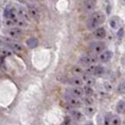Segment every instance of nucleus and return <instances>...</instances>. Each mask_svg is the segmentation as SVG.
<instances>
[{
	"mask_svg": "<svg viewBox=\"0 0 125 125\" xmlns=\"http://www.w3.org/2000/svg\"><path fill=\"white\" fill-rule=\"evenodd\" d=\"M7 47L10 48L11 50H13L14 52H17V53H21V52L24 51V47L20 43H17L15 42H11L10 43H9L7 45Z\"/></svg>",
	"mask_w": 125,
	"mask_h": 125,
	"instance_id": "obj_14",
	"label": "nucleus"
},
{
	"mask_svg": "<svg viewBox=\"0 0 125 125\" xmlns=\"http://www.w3.org/2000/svg\"><path fill=\"white\" fill-rule=\"evenodd\" d=\"M111 120H112V115L110 113H107L104 116V125H111Z\"/></svg>",
	"mask_w": 125,
	"mask_h": 125,
	"instance_id": "obj_23",
	"label": "nucleus"
},
{
	"mask_svg": "<svg viewBox=\"0 0 125 125\" xmlns=\"http://www.w3.org/2000/svg\"><path fill=\"white\" fill-rule=\"evenodd\" d=\"M95 70H96V66L95 65H90V66H88V68L86 70V73L90 75H94Z\"/></svg>",
	"mask_w": 125,
	"mask_h": 125,
	"instance_id": "obj_28",
	"label": "nucleus"
},
{
	"mask_svg": "<svg viewBox=\"0 0 125 125\" xmlns=\"http://www.w3.org/2000/svg\"><path fill=\"white\" fill-rule=\"evenodd\" d=\"M71 115H72V117H73L75 120H80V119H82V118H83L82 113L79 112V111H77V110H72V111H71Z\"/></svg>",
	"mask_w": 125,
	"mask_h": 125,
	"instance_id": "obj_20",
	"label": "nucleus"
},
{
	"mask_svg": "<svg viewBox=\"0 0 125 125\" xmlns=\"http://www.w3.org/2000/svg\"><path fill=\"white\" fill-rule=\"evenodd\" d=\"M121 3H122V4H125V0H121Z\"/></svg>",
	"mask_w": 125,
	"mask_h": 125,
	"instance_id": "obj_34",
	"label": "nucleus"
},
{
	"mask_svg": "<svg viewBox=\"0 0 125 125\" xmlns=\"http://www.w3.org/2000/svg\"><path fill=\"white\" fill-rule=\"evenodd\" d=\"M73 73L76 76H79V75L84 74V70L82 69L80 66H74V67L73 68Z\"/></svg>",
	"mask_w": 125,
	"mask_h": 125,
	"instance_id": "obj_22",
	"label": "nucleus"
},
{
	"mask_svg": "<svg viewBox=\"0 0 125 125\" xmlns=\"http://www.w3.org/2000/svg\"><path fill=\"white\" fill-rule=\"evenodd\" d=\"M5 25L6 26H10V27H11L13 25H16V18L15 19H12V18H7L6 21H5Z\"/></svg>",
	"mask_w": 125,
	"mask_h": 125,
	"instance_id": "obj_24",
	"label": "nucleus"
},
{
	"mask_svg": "<svg viewBox=\"0 0 125 125\" xmlns=\"http://www.w3.org/2000/svg\"><path fill=\"white\" fill-rule=\"evenodd\" d=\"M1 54H2V56H10L12 55L11 51L10 50L9 47H8V48H3V49L1 50Z\"/></svg>",
	"mask_w": 125,
	"mask_h": 125,
	"instance_id": "obj_30",
	"label": "nucleus"
},
{
	"mask_svg": "<svg viewBox=\"0 0 125 125\" xmlns=\"http://www.w3.org/2000/svg\"><path fill=\"white\" fill-rule=\"evenodd\" d=\"M84 103H85V104L88 106V105H92L94 103V100L92 98H90V96H87L85 99H84Z\"/></svg>",
	"mask_w": 125,
	"mask_h": 125,
	"instance_id": "obj_31",
	"label": "nucleus"
},
{
	"mask_svg": "<svg viewBox=\"0 0 125 125\" xmlns=\"http://www.w3.org/2000/svg\"><path fill=\"white\" fill-rule=\"evenodd\" d=\"M109 24L111 25V27L114 28V29H117L119 25V19L118 17H112L110 19V22Z\"/></svg>",
	"mask_w": 125,
	"mask_h": 125,
	"instance_id": "obj_18",
	"label": "nucleus"
},
{
	"mask_svg": "<svg viewBox=\"0 0 125 125\" xmlns=\"http://www.w3.org/2000/svg\"><path fill=\"white\" fill-rule=\"evenodd\" d=\"M112 56H113L112 51L104 50V52H102L101 54H99L98 58H99V61H101V62L103 63H105V62H108L112 58Z\"/></svg>",
	"mask_w": 125,
	"mask_h": 125,
	"instance_id": "obj_7",
	"label": "nucleus"
},
{
	"mask_svg": "<svg viewBox=\"0 0 125 125\" xmlns=\"http://www.w3.org/2000/svg\"><path fill=\"white\" fill-rule=\"evenodd\" d=\"M69 83L72 86H74V87H82L84 84V81L79 76H75V77H73L70 79Z\"/></svg>",
	"mask_w": 125,
	"mask_h": 125,
	"instance_id": "obj_15",
	"label": "nucleus"
},
{
	"mask_svg": "<svg viewBox=\"0 0 125 125\" xmlns=\"http://www.w3.org/2000/svg\"><path fill=\"white\" fill-rule=\"evenodd\" d=\"M104 73V68L102 67V66H96V70H95V73L94 75H97V76H101Z\"/></svg>",
	"mask_w": 125,
	"mask_h": 125,
	"instance_id": "obj_25",
	"label": "nucleus"
},
{
	"mask_svg": "<svg viewBox=\"0 0 125 125\" xmlns=\"http://www.w3.org/2000/svg\"><path fill=\"white\" fill-rule=\"evenodd\" d=\"M27 10H28V13H29V16H30L32 19H34V20H36V21L40 19V17H41V12H40L39 9H38L36 6H34V5H29Z\"/></svg>",
	"mask_w": 125,
	"mask_h": 125,
	"instance_id": "obj_4",
	"label": "nucleus"
},
{
	"mask_svg": "<svg viewBox=\"0 0 125 125\" xmlns=\"http://www.w3.org/2000/svg\"><path fill=\"white\" fill-rule=\"evenodd\" d=\"M104 88L106 89L107 91H110V90H112L113 87L110 83H104Z\"/></svg>",
	"mask_w": 125,
	"mask_h": 125,
	"instance_id": "obj_32",
	"label": "nucleus"
},
{
	"mask_svg": "<svg viewBox=\"0 0 125 125\" xmlns=\"http://www.w3.org/2000/svg\"><path fill=\"white\" fill-rule=\"evenodd\" d=\"M27 22L25 19L23 18H16V25L18 27H26L27 26Z\"/></svg>",
	"mask_w": 125,
	"mask_h": 125,
	"instance_id": "obj_19",
	"label": "nucleus"
},
{
	"mask_svg": "<svg viewBox=\"0 0 125 125\" xmlns=\"http://www.w3.org/2000/svg\"><path fill=\"white\" fill-rule=\"evenodd\" d=\"M117 90H118L119 93L125 94V81L121 82V83L119 84V86H118V88H117Z\"/></svg>",
	"mask_w": 125,
	"mask_h": 125,
	"instance_id": "obj_27",
	"label": "nucleus"
},
{
	"mask_svg": "<svg viewBox=\"0 0 125 125\" xmlns=\"http://www.w3.org/2000/svg\"><path fill=\"white\" fill-rule=\"evenodd\" d=\"M94 37L98 40H103L106 36V31L104 27H97L96 29H94L93 31Z\"/></svg>",
	"mask_w": 125,
	"mask_h": 125,
	"instance_id": "obj_11",
	"label": "nucleus"
},
{
	"mask_svg": "<svg viewBox=\"0 0 125 125\" xmlns=\"http://www.w3.org/2000/svg\"><path fill=\"white\" fill-rule=\"evenodd\" d=\"M83 89H84V94H86L87 96H92L94 94V90L93 88H92V87H90V86H85L84 88H83Z\"/></svg>",
	"mask_w": 125,
	"mask_h": 125,
	"instance_id": "obj_21",
	"label": "nucleus"
},
{
	"mask_svg": "<svg viewBox=\"0 0 125 125\" xmlns=\"http://www.w3.org/2000/svg\"><path fill=\"white\" fill-rule=\"evenodd\" d=\"M15 9H16L17 16H18L19 18H23V19L27 20V19L30 17V16H29V13H28V10H25V8H24V7L18 6L17 8H15Z\"/></svg>",
	"mask_w": 125,
	"mask_h": 125,
	"instance_id": "obj_9",
	"label": "nucleus"
},
{
	"mask_svg": "<svg viewBox=\"0 0 125 125\" xmlns=\"http://www.w3.org/2000/svg\"><path fill=\"white\" fill-rule=\"evenodd\" d=\"M95 111H96L95 108H93L91 105H88V106H87L86 109H85V112H86V114L88 115V116H92L94 113H95Z\"/></svg>",
	"mask_w": 125,
	"mask_h": 125,
	"instance_id": "obj_29",
	"label": "nucleus"
},
{
	"mask_svg": "<svg viewBox=\"0 0 125 125\" xmlns=\"http://www.w3.org/2000/svg\"><path fill=\"white\" fill-rule=\"evenodd\" d=\"M4 16L6 18H17V12H16V9H13L10 7H7V9L4 11Z\"/></svg>",
	"mask_w": 125,
	"mask_h": 125,
	"instance_id": "obj_12",
	"label": "nucleus"
},
{
	"mask_svg": "<svg viewBox=\"0 0 125 125\" xmlns=\"http://www.w3.org/2000/svg\"><path fill=\"white\" fill-rule=\"evenodd\" d=\"M82 79H83V81L86 83V85H88V86H93L94 84H95V78L92 77V75L88 74V73H84V74L82 75Z\"/></svg>",
	"mask_w": 125,
	"mask_h": 125,
	"instance_id": "obj_13",
	"label": "nucleus"
},
{
	"mask_svg": "<svg viewBox=\"0 0 125 125\" xmlns=\"http://www.w3.org/2000/svg\"><path fill=\"white\" fill-rule=\"evenodd\" d=\"M8 35L12 39H19L23 35V31L20 27H11L8 30Z\"/></svg>",
	"mask_w": 125,
	"mask_h": 125,
	"instance_id": "obj_8",
	"label": "nucleus"
},
{
	"mask_svg": "<svg viewBox=\"0 0 125 125\" xmlns=\"http://www.w3.org/2000/svg\"><path fill=\"white\" fill-rule=\"evenodd\" d=\"M39 44V41L36 38H29L27 41H26V45L29 47V48H36Z\"/></svg>",
	"mask_w": 125,
	"mask_h": 125,
	"instance_id": "obj_16",
	"label": "nucleus"
},
{
	"mask_svg": "<svg viewBox=\"0 0 125 125\" xmlns=\"http://www.w3.org/2000/svg\"><path fill=\"white\" fill-rule=\"evenodd\" d=\"M117 35H118V38H119V39H121V38L123 37V35H124V29H123V28H120L119 31H118V34H117Z\"/></svg>",
	"mask_w": 125,
	"mask_h": 125,
	"instance_id": "obj_33",
	"label": "nucleus"
},
{
	"mask_svg": "<svg viewBox=\"0 0 125 125\" xmlns=\"http://www.w3.org/2000/svg\"><path fill=\"white\" fill-rule=\"evenodd\" d=\"M99 60L98 56H94V55H88V56H82L79 60L80 64H82L83 66H90L93 65L94 63H96Z\"/></svg>",
	"mask_w": 125,
	"mask_h": 125,
	"instance_id": "obj_2",
	"label": "nucleus"
},
{
	"mask_svg": "<svg viewBox=\"0 0 125 125\" xmlns=\"http://www.w3.org/2000/svg\"><path fill=\"white\" fill-rule=\"evenodd\" d=\"M116 111L119 114L125 113V101H119L116 105Z\"/></svg>",
	"mask_w": 125,
	"mask_h": 125,
	"instance_id": "obj_17",
	"label": "nucleus"
},
{
	"mask_svg": "<svg viewBox=\"0 0 125 125\" xmlns=\"http://www.w3.org/2000/svg\"><path fill=\"white\" fill-rule=\"evenodd\" d=\"M90 50L93 54H101L105 50V43L103 42H94L90 44Z\"/></svg>",
	"mask_w": 125,
	"mask_h": 125,
	"instance_id": "obj_3",
	"label": "nucleus"
},
{
	"mask_svg": "<svg viewBox=\"0 0 125 125\" xmlns=\"http://www.w3.org/2000/svg\"><path fill=\"white\" fill-rule=\"evenodd\" d=\"M121 119L119 116H113L112 120H111V125H120Z\"/></svg>",
	"mask_w": 125,
	"mask_h": 125,
	"instance_id": "obj_26",
	"label": "nucleus"
},
{
	"mask_svg": "<svg viewBox=\"0 0 125 125\" xmlns=\"http://www.w3.org/2000/svg\"><path fill=\"white\" fill-rule=\"evenodd\" d=\"M97 3V0H83V5L86 11H92Z\"/></svg>",
	"mask_w": 125,
	"mask_h": 125,
	"instance_id": "obj_10",
	"label": "nucleus"
},
{
	"mask_svg": "<svg viewBox=\"0 0 125 125\" xmlns=\"http://www.w3.org/2000/svg\"><path fill=\"white\" fill-rule=\"evenodd\" d=\"M66 101H67L68 104L72 107H79L81 106L82 104V102L79 100V98L74 97V96H71V95L66 96Z\"/></svg>",
	"mask_w": 125,
	"mask_h": 125,
	"instance_id": "obj_5",
	"label": "nucleus"
},
{
	"mask_svg": "<svg viewBox=\"0 0 125 125\" xmlns=\"http://www.w3.org/2000/svg\"><path fill=\"white\" fill-rule=\"evenodd\" d=\"M105 20V15L102 11H95L93 12L88 20V29L90 30H93V29H96L97 27H99Z\"/></svg>",
	"mask_w": 125,
	"mask_h": 125,
	"instance_id": "obj_1",
	"label": "nucleus"
},
{
	"mask_svg": "<svg viewBox=\"0 0 125 125\" xmlns=\"http://www.w3.org/2000/svg\"><path fill=\"white\" fill-rule=\"evenodd\" d=\"M67 92L71 96H74V97H77V98H80L84 94V89L81 87H73V88H68Z\"/></svg>",
	"mask_w": 125,
	"mask_h": 125,
	"instance_id": "obj_6",
	"label": "nucleus"
}]
</instances>
